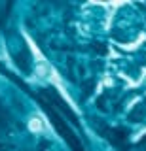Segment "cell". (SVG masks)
Instances as JSON below:
<instances>
[{"label": "cell", "mask_w": 146, "mask_h": 151, "mask_svg": "<svg viewBox=\"0 0 146 151\" xmlns=\"http://www.w3.org/2000/svg\"><path fill=\"white\" fill-rule=\"evenodd\" d=\"M48 113H49V119H51V123H53L55 130H57L59 134H61V136H63L65 140L68 142V145H70V147H72L74 151H84V147H82V145L78 144V138H76V136L72 134V130H70L68 127L65 125V121L61 119V117H57V113H55L53 110H51L49 106H48Z\"/></svg>", "instance_id": "6da1fadb"}]
</instances>
